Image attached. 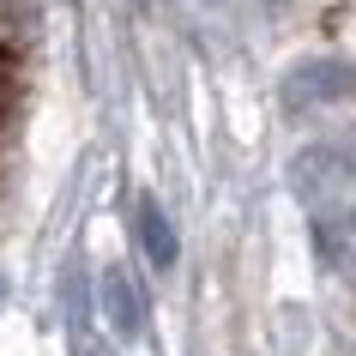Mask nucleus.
I'll return each mask as SVG.
<instances>
[{
    "label": "nucleus",
    "mask_w": 356,
    "mask_h": 356,
    "mask_svg": "<svg viewBox=\"0 0 356 356\" xmlns=\"http://www.w3.org/2000/svg\"><path fill=\"white\" fill-rule=\"evenodd\" d=\"M356 97V60L344 55H308L296 60L278 85L284 115H308V109H332V103H350Z\"/></svg>",
    "instance_id": "1"
},
{
    "label": "nucleus",
    "mask_w": 356,
    "mask_h": 356,
    "mask_svg": "<svg viewBox=\"0 0 356 356\" xmlns=\"http://www.w3.org/2000/svg\"><path fill=\"white\" fill-rule=\"evenodd\" d=\"M133 242H139V254H145L151 272H175V260H181V236H175V224L163 218V206L151 200V193H139L133 200Z\"/></svg>",
    "instance_id": "2"
},
{
    "label": "nucleus",
    "mask_w": 356,
    "mask_h": 356,
    "mask_svg": "<svg viewBox=\"0 0 356 356\" xmlns=\"http://www.w3.org/2000/svg\"><path fill=\"white\" fill-rule=\"evenodd\" d=\"M97 296H103V314L121 338H139L145 332V290H133V278L121 266H109L103 278H97Z\"/></svg>",
    "instance_id": "3"
},
{
    "label": "nucleus",
    "mask_w": 356,
    "mask_h": 356,
    "mask_svg": "<svg viewBox=\"0 0 356 356\" xmlns=\"http://www.w3.org/2000/svg\"><path fill=\"white\" fill-rule=\"evenodd\" d=\"M42 24V0H0V55H13L37 37Z\"/></svg>",
    "instance_id": "4"
},
{
    "label": "nucleus",
    "mask_w": 356,
    "mask_h": 356,
    "mask_svg": "<svg viewBox=\"0 0 356 356\" xmlns=\"http://www.w3.org/2000/svg\"><path fill=\"white\" fill-rule=\"evenodd\" d=\"M60 296H67V320H73V332H85V314H91V284H85V260H67Z\"/></svg>",
    "instance_id": "5"
},
{
    "label": "nucleus",
    "mask_w": 356,
    "mask_h": 356,
    "mask_svg": "<svg viewBox=\"0 0 356 356\" xmlns=\"http://www.w3.org/2000/svg\"><path fill=\"white\" fill-rule=\"evenodd\" d=\"M79 356H115V350L103 344V338H79Z\"/></svg>",
    "instance_id": "6"
},
{
    "label": "nucleus",
    "mask_w": 356,
    "mask_h": 356,
    "mask_svg": "<svg viewBox=\"0 0 356 356\" xmlns=\"http://www.w3.org/2000/svg\"><path fill=\"white\" fill-rule=\"evenodd\" d=\"M6 103H13V79H6V60H0V115H6Z\"/></svg>",
    "instance_id": "7"
},
{
    "label": "nucleus",
    "mask_w": 356,
    "mask_h": 356,
    "mask_svg": "<svg viewBox=\"0 0 356 356\" xmlns=\"http://www.w3.org/2000/svg\"><path fill=\"white\" fill-rule=\"evenodd\" d=\"M133 6H151V0H133Z\"/></svg>",
    "instance_id": "8"
}]
</instances>
